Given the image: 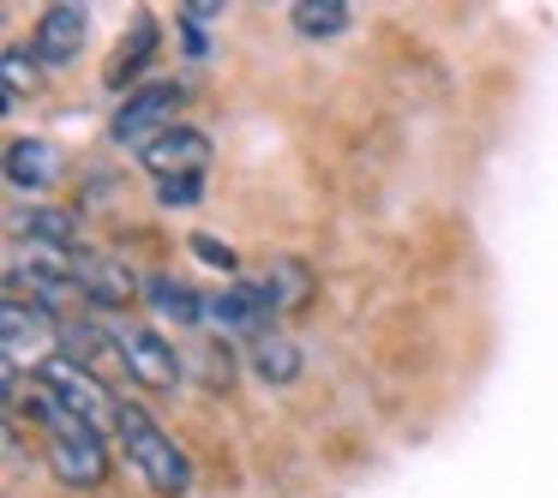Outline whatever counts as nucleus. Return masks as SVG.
I'll list each match as a JSON object with an SVG mask.
<instances>
[{"instance_id": "f257e3e1", "label": "nucleus", "mask_w": 558, "mask_h": 498, "mask_svg": "<svg viewBox=\"0 0 558 498\" xmlns=\"http://www.w3.org/2000/svg\"><path fill=\"white\" fill-rule=\"evenodd\" d=\"M31 409H37V421L49 426V469H54V481L61 486H102L109 481V450H102L97 426H85L78 414H66L43 385H31Z\"/></svg>"}, {"instance_id": "f03ea898", "label": "nucleus", "mask_w": 558, "mask_h": 498, "mask_svg": "<svg viewBox=\"0 0 558 498\" xmlns=\"http://www.w3.org/2000/svg\"><path fill=\"white\" fill-rule=\"evenodd\" d=\"M114 438L126 445V462L145 474L150 493H162V498L193 493V462H186V450L174 445V438L162 433L138 402H121V414H114Z\"/></svg>"}, {"instance_id": "7ed1b4c3", "label": "nucleus", "mask_w": 558, "mask_h": 498, "mask_svg": "<svg viewBox=\"0 0 558 498\" xmlns=\"http://www.w3.org/2000/svg\"><path fill=\"white\" fill-rule=\"evenodd\" d=\"M186 90L174 85V78H157V85H138L126 90V102L114 109V138L121 145H157L162 133H174V114H181Z\"/></svg>"}, {"instance_id": "20e7f679", "label": "nucleus", "mask_w": 558, "mask_h": 498, "mask_svg": "<svg viewBox=\"0 0 558 498\" xmlns=\"http://www.w3.org/2000/svg\"><path fill=\"white\" fill-rule=\"evenodd\" d=\"M109 342H114V354L126 361V373H133L138 385L174 397V385H181V361H174V342H162V330H150V325H114Z\"/></svg>"}, {"instance_id": "39448f33", "label": "nucleus", "mask_w": 558, "mask_h": 498, "mask_svg": "<svg viewBox=\"0 0 558 498\" xmlns=\"http://www.w3.org/2000/svg\"><path fill=\"white\" fill-rule=\"evenodd\" d=\"M37 385L49 390V397L61 402L66 414H78L85 426H102V421H114V414H121V402H109V390H102L97 378H90V366L66 361V354H54V361H43Z\"/></svg>"}, {"instance_id": "423d86ee", "label": "nucleus", "mask_w": 558, "mask_h": 498, "mask_svg": "<svg viewBox=\"0 0 558 498\" xmlns=\"http://www.w3.org/2000/svg\"><path fill=\"white\" fill-rule=\"evenodd\" d=\"M277 313L265 294V282H229L222 294H205V318H217L229 337H265V318Z\"/></svg>"}, {"instance_id": "0eeeda50", "label": "nucleus", "mask_w": 558, "mask_h": 498, "mask_svg": "<svg viewBox=\"0 0 558 498\" xmlns=\"http://www.w3.org/2000/svg\"><path fill=\"white\" fill-rule=\"evenodd\" d=\"M205 157H210V138L198 133V126H174V133H162L157 145L138 150V162H145L157 181H174V174H205Z\"/></svg>"}, {"instance_id": "6e6552de", "label": "nucleus", "mask_w": 558, "mask_h": 498, "mask_svg": "<svg viewBox=\"0 0 558 498\" xmlns=\"http://www.w3.org/2000/svg\"><path fill=\"white\" fill-rule=\"evenodd\" d=\"M85 7H49L43 13V25H37V54L49 66H66L78 54V42H85Z\"/></svg>"}, {"instance_id": "1a4fd4ad", "label": "nucleus", "mask_w": 558, "mask_h": 498, "mask_svg": "<svg viewBox=\"0 0 558 498\" xmlns=\"http://www.w3.org/2000/svg\"><path fill=\"white\" fill-rule=\"evenodd\" d=\"M246 361H253V378H265L270 390H282V385L301 378V349H294L282 330H265V337L246 342Z\"/></svg>"}, {"instance_id": "9d476101", "label": "nucleus", "mask_w": 558, "mask_h": 498, "mask_svg": "<svg viewBox=\"0 0 558 498\" xmlns=\"http://www.w3.org/2000/svg\"><path fill=\"white\" fill-rule=\"evenodd\" d=\"M73 270H78V289H85L90 301H102V306H126V301H133V289H138L133 270L114 265V258H85V253H78Z\"/></svg>"}, {"instance_id": "9b49d317", "label": "nucleus", "mask_w": 558, "mask_h": 498, "mask_svg": "<svg viewBox=\"0 0 558 498\" xmlns=\"http://www.w3.org/2000/svg\"><path fill=\"white\" fill-rule=\"evenodd\" d=\"M7 181H13L19 193H43V186L54 181V150L43 145V138H13V145H7Z\"/></svg>"}, {"instance_id": "f8f14e48", "label": "nucleus", "mask_w": 558, "mask_h": 498, "mask_svg": "<svg viewBox=\"0 0 558 498\" xmlns=\"http://www.w3.org/2000/svg\"><path fill=\"white\" fill-rule=\"evenodd\" d=\"M19 229H25L31 253H54V258H73L78 253V222L66 217V210H31Z\"/></svg>"}, {"instance_id": "ddd939ff", "label": "nucleus", "mask_w": 558, "mask_h": 498, "mask_svg": "<svg viewBox=\"0 0 558 498\" xmlns=\"http://www.w3.org/2000/svg\"><path fill=\"white\" fill-rule=\"evenodd\" d=\"M145 301L157 306V318H169V325H198V318H205V294L174 282V277H145Z\"/></svg>"}, {"instance_id": "4468645a", "label": "nucleus", "mask_w": 558, "mask_h": 498, "mask_svg": "<svg viewBox=\"0 0 558 498\" xmlns=\"http://www.w3.org/2000/svg\"><path fill=\"white\" fill-rule=\"evenodd\" d=\"M0 325H7V361L19 366V354L25 349H43V337H49V318H43V306H25L19 294H7V306H0Z\"/></svg>"}, {"instance_id": "2eb2a0df", "label": "nucleus", "mask_w": 558, "mask_h": 498, "mask_svg": "<svg viewBox=\"0 0 558 498\" xmlns=\"http://www.w3.org/2000/svg\"><path fill=\"white\" fill-rule=\"evenodd\" d=\"M294 31L301 37H337V31H349V0H301L294 7Z\"/></svg>"}, {"instance_id": "dca6fc26", "label": "nucleus", "mask_w": 558, "mask_h": 498, "mask_svg": "<svg viewBox=\"0 0 558 498\" xmlns=\"http://www.w3.org/2000/svg\"><path fill=\"white\" fill-rule=\"evenodd\" d=\"M150 49H157V25H150V19H138L133 37H121V54H114V66H109V85H126L133 73H145Z\"/></svg>"}, {"instance_id": "f3484780", "label": "nucleus", "mask_w": 558, "mask_h": 498, "mask_svg": "<svg viewBox=\"0 0 558 498\" xmlns=\"http://www.w3.org/2000/svg\"><path fill=\"white\" fill-rule=\"evenodd\" d=\"M157 193H162V205H169V210H186V205L205 198V174H174V181H157Z\"/></svg>"}, {"instance_id": "a211bd4d", "label": "nucleus", "mask_w": 558, "mask_h": 498, "mask_svg": "<svg viewBox=\"0 0 558 498\" xmlns=\"http://www.w3.org/2000/svg\"><path fill=\"white\" fill-rule=\"evenodd\" d=\"M31 85H37V73H31L25 49H7V109H19Z\"/></svg>"}, {"instance_id": "6ab92c4d", "label": "nucleus", "mask_w": 558, "mask_h": 498, "mask_svg": "<svg viewBox=\"0 0 558 498\" xmlns=\"http://www.w3.org/2000/svg\"><path fill=\"white\" fill-rule=\"evenodd\" d=\"M61 337H66V361H78V366H90V361H97V349H102V337H97V330H90V325H66L61 330Z\"/></svg>"}, {"instance_id": "aec40b11", "label": "nucleus", "mask_w": 558, "mask_h": 498, "mask_svg": "<svg viewBox=\"0 0 558 498\" xmlns=\"http://www.w3.org/2000/svg\"><path fill=\"white\" fill-rule=\"evenodd\" d=\"M186 246H193V253L205 258V265H217V270H234V246H229V241H217V234H193Z\"/></svg>"}, {"instance_id": "412c9836", "label": "nucleus", "mask_w": 558, "mask_h": 498, "mask_svg": "<svg viewBox=\"0 0 558 498\" xmlns=\"http://www.w3.org/2000/svg\"><path fill=\"white\" fill-rule=\"evenodd\" d=\"M217 13H222L217 0H186V25H193V31H198V25H210Z\"/></svg>"}]
</instances>
